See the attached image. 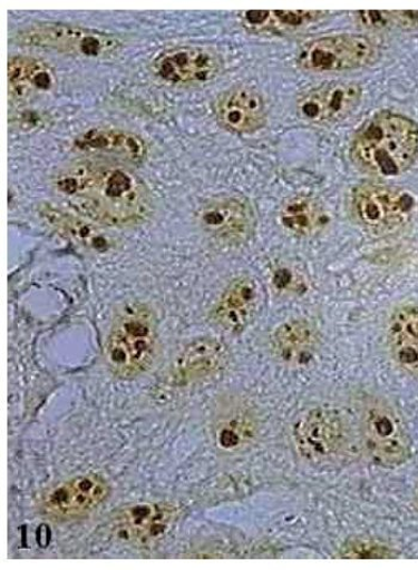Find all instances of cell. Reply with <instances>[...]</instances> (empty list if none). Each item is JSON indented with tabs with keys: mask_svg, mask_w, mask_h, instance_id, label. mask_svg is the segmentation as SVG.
<instances>
[{
	"mask_svg": "<svg viewBox=\"0 0 418 570\" xmlns=\"http://www.w3.org/2000/svg\"><path fill=\"white\" fill-rule=\"evenodd\" d=\"M61 203L88 220L109 227L143 224L153 199L143 179L127 167L104 160H78L54 178Z\"/></svg>",
	"mask_w": 418,
	"mask_h": 570,
	"instance_id": "obj_1",
	"label": "cell"
},
{
	"mask_svg": "<svg viewBox=\"0 0 418 570\" xmlns=\"http://www.w3.org/2000/svg\"><path fill=\"white\" fill-rule=\"evenodd\" d=\"M350 158L376 176L404 175L418 158V125L405 115L381 111L359 128Z\"/></svg>",
	"mask_w": 418,
	"mask_h": 570,
	"instance_id": "obj_2",
	"label": "cell"
},
{
	"mask_svg": "<svg viewBox=\"0 0 418 570\" xmlns=\"http://www.w3.org/2000/svg\"><path fill=\"white\" fill-rule=\"evenodd\" d=\"M158 340L155 312L132 302L116 315L106 344L107 364L116 376L134 379L153 365Z\"/></svg>",
	"mask_w": 418,
	"mask_h": 570,
	"instance_id": "obj_3",
	"label": "cell"
},
{
	"mask_svg": "<svg viewBox=\"0 0 418 570\" xmlns=\"http://www.w3.org/2000/svg\"><path fill=\"white\" fill-rule=\"evenodd\" d=\"M360 426L367 455L376 465L393 469L410 460L412 444L405 417L389 400L366 397Z\"/></svg>",
	"mask_w": 418,
	"mask_h": 570,
	"instance_id": "obj_4",
	"label": "cell"
},
{
	"mask_svg": "<svg viewBox=\"0 0 418 570\" xmlns=\"http://www.w3.org/2000/svg\"><path fill=\"white\" fill-rule=\"evenodd\" d=\"M17 45L55 50L64 55L86 58H105L119 52L124 46L120 37L65 23H36L14 33Z\"/></svg>",
	"mask_w": 418,
	"mask_h": 570,
	"instance_id": "obj_5",
	"label": "cell"
},
{
	"mask_svg": "<svg viewBox=\"0 0 418 570\" xmlns=\"http://www.w3.org/2000/svg\"><path fill=\"white\" fill-rule=\"evenodd\" d=\"M351 213L364 228L393 230L407 225L416 210V198L407 190L385 184H361L351 194Z\"/></svg>",
	"mask_w": 418,
	"mask_h": 570,
	"instance_id": "obj_6",
	"label": "cell"
},
{
	"mask_svg": "<svg viewBox=\"0 0 418 570\" xmlns=\"http://www.w3.org/2000/svg\"><path fill=\"white\" fill-rule=\"evenodd\" d=\"M377 56L376 45L359 33H338L301 47L298 63L314 73H334L362 69Z\"/></svg>",
	"mask_w": 418,
	"mask_h": 570,
	"instance_id": "obj_7",
	"label": "cell"
},
{
	"mask_svg": "<svg viewBox=\"0 0 418 570\" xmlns=\"http://www.w3.org/2000/svg\"><path fill=\"white\" fill-rule=\"evenodd\" d=\"M177 514V508L166 502L128 505L114 513L111 533L133 547L150 548L171 532Z\"/></svg>",
	"mask_w": 418,
	"mask_h": 570,
	"instance_id": "obj_8",
	"label": "cell"
},
{
	"mask_svg": "<svg viewBox=\"0 0 418 570\" xmlns=\"http://www.w3.org/2000/svg\"><path fill=\"white\" fill-rule=\"evenodd\" d=\"M110 493L108 482L97 474L79 475L48 491L41 512L55 522H70L89 515Z\"/></svg>",
	"mask_w": 418,
	"mask_h": 570,
	"instance_id": "obj_9",
	"label": "cell"
},
{
	"mask_svg": "<svg viewBox=\"0 0 418 570\" xmlns=\"http://www.w3.org/2000/svg\"><path fill=\"white\" fill-rule=\"evenodd\" d=\"M346 441L343 419L333 410H313L300 419L294 428V443L299 454L314 463L339 455Z\"/></svg>",
	"mask_w": 418,
	"mask_h": 570,
	"instance_id": "obj_10",
	"label": "cell"
},
{
	"mask_svg": "<svg viewBox=\"0 0 418 570\" xmlns=\"http://www.w3.org/2000/svg\"><path fill=\"white\" fill-rule=\"evenodd\" d=\"M197 220L211 237L229 245H240L253 237L256 216L249 200L224 196L200 208Z\"/></svg>",
	"mask_w": 418,
	"mask_h": 570,
	"instance_id": "obj_11",
	"label": "cell"
},
{
	"mask_svg": "<svg viewBox=\"0 0 418 570\" xmlns=\"http://www.w3.org/2000/svg\"><path fill=\"white\" fill-rule=\"evenodd\" d=\"M150 69L167 82L191 86L208 82L220 76L223 60L210 48L181 46L164 50L153 61Z\"/></svg>",
	"mask_w": 418,
	"mask_h": 570,
	"instance_id": "obj_12",
	"label": "cell"
},
{
	"mask_svg": "<svg viewBox=\"0 0 418 570\" xmlns=\"http://www.w3.org/2000/svg\"><path fill=\"white\" fill-rule=\"evenodd\" d=\"M362 98V89L353 81H329L301 95L297 110L301 119L317 125L342 121L353 112Z\"/></svg>",
	"mask_w": 418,
	"mask_h": 570,
	"instance_id": "obj_13",
	"label": "cell"
},
{
	"mask_svg": "<svg viewBox=\"0 0 418 570\" xmlns=\"http://www.w3.org/2000/svg\"><path fill=\"white\" fill-rule=\"evenodd\" d=\"M261 301L262 292L255 278H234L216 302L214 322L230 333L240 334L255 321Z\"/></svg>",
	"mask_w": 418,
	"mask_h": 570,
	"instance_id": "obj_14",
	"label": "cell"
},
{
	"mask_svg": "<svg viewBox=\"0 0 418 570\" xmlns=\"http://www.w3.org/2000/svg\"><path fill=\"white\" fill-rule=\"evenodd\" d=\"M214 112L217 122L231 132L251 134L266 121V108L262 95L254 88L236 87L216 99Z\"/></svg>",
	"mask_w": 418,
	"mask_h": 570,
	"instance_id": "obj_15",
	"label": "cell"
},
{
	"mask_svg": "<svg viewBox=\"0 0 418 570\" xmlns=\"http://www.w3.org/2000/svg\"><path fill=\"white\" fill-rule=\"evenodd\" d=\"M229 360L227 347L214 338H200L181 352L175 363V376L179 383L211 377L225 367Z\"/></svg>",
	"mask_w": 418,
	"mask_h": 570,
	"instance_id": "obj_16",
	"label": "cell"
},
{
	"mask_svg": "<svg viewBox=\"0 0 418 570\" xmlns=\"http://www.w3.org/2000/svg\"><path fill=\"white\" fill-rule=\"evenodd\" d=\"M388 346L401 371L418 379V306L397 308L388 324Z\"/></svg>",
	"mask_w": 418,
	"mask_h": 570,
	"instance_id": "obj_17",
	"label": "cell"
},
{
	"mask_svg": "<svg viewBox=\"0 0 418 570\" xmlns=\"http://www.w3.org/2000/svg\"><path fill=\"white\" fill-rule=\"evenodd\" d=\"M76 147L87 154L113 156L140 164L147 155L145 141L137 134L117 128H94L76 140Z\"/></svg>",
	"mask_w": 418,
	"mask_h": 570,
	"instance_id": "obj_18",
	"label": "cell"
},
{
	"mask_svg": "<svg viewBox=\"0 0 418 570\" xmlns=\"http://www.w3.org/2000/svg\"><path fill=\"white\" fill-rule=\"evenodd\" d=\"M273 354L288 364H301L313 356L320 335L307 318H292L281 324L272 334Z\"/></svg>",
	"mask_w": 418,
	"mask_h": 570,
	"instance_id": "obj_19",
	"label": "cell"
},
{
	"mask_svg": "<svg viewBox=\"0 0 418 570\" xmlns=\"http://www.w3.org/2000/svg\"><path fill=\"white\" fill-rule=\"evenodd\" d=\"M40 214L46 224L61 236L70 238L95 253H106L113 246L108 234L84 217H77L49 205L42 206Z\"/></svg>",
	"mask_w": 418,
	"mask_h": 570,
	"instance_id": "obj_20",
	"label": "cell"
},
{
	"mask_svg": "<svg viewBox=\"0 0 418 570\" xmlns=\"http://www.w3.org/2000/svg\"><path fill=\"white\" fill-rule=\"evenodd\" d=\"M8 80L10 95L17 99L36 91H49L56 86L52 67L40 59L26 56L9 59Z\"/></svg>",
	"mask_w": 418,
	"mask_h": 570,
	"instance_id": "obj_21",
	"label": "cell"
},
{
	"mask_svg": "<svg viewBox=\"0 0 418 570\" xmlns=\"http://www.w3.org/2000/svg\"><path fill=\"white\" fill-rule=\"evenodd\" d=\"M328 222L329 217L322 205L309 196L293 197L280 210L282 227L301 238L315 236Z\"/></svg>",
	"mask_w": 418,
	"mask_h": 570,
	"instance_id": "obj_22",
	"label": "cell"
},
{
	"mask_svg": "<svg viewBox=\"0 0 418 570\" xmlns=\"http://www.w3.org/2000/svg\"><path fill=\"white\" fill-rule=\"evenodd\" d=\"M324 11H264L251 10L241 13L245 29L251 32H281L308 27L323 19Z\"/></svg>",
	"mask_w": 418,
	"mask_h": 570,
	"instance_id": "obj_23",
	"label": "cell"
},
{
	"mask_svg": "<svg viewBox=\"0 0 418 570\" xmlns=\"http://www.w3.org/2000/svg\"><path fill=\"white\" fill-rule=\"evenodd\" d=\"M339 558L346 560H391L398 558V552L381 542L356 538L343 543Z\"/></svg>",
	"mask_w": 418,
	"mask_h": 570,
	"instance_id": "obj_24",
	"label": "cell"
},
{
	"mask_svg": "<svg viewBox=\"0 0 418 570\" xmlns=\"http://www.w3.org/2000/svg\"><path fill=\"white\" fill-rule=\"evenodd\" d=\"M357 16L360 23L368 29L418 26V11H359Z\"/></svg>",
	"mask_w": 418,
	"mask_h": 570,
	"instance_id": "obj_25",
	"label": "cell"
},
{
	"mask_svg": "<svg viewBox=\"0 0 418 570\" xmlns=\"http://www.w3.org/2000/svg\"><path fill=\"white\" fill-rule=\"evenodd\" d=\"M251 430V421L249 415L242 410L233 411L227 417L224 419L223 423L217 431V439L224 448H227L230 439H243L244 434H247Z\"/></svg>",
	"mask_w": 418,
	"mask_h": 570,
	"instance_id": "obj_26",
	"label": "cell"
}]
</instances>
